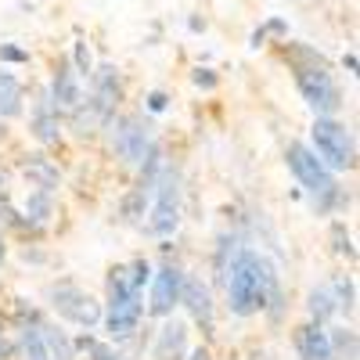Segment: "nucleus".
<instances>
[{
  "instance_id": "1",
  "label": "nucleus",
  "mask_w": 360,
  "mask_h": 360,
  "mask_svg": "<svg viewBox=\"0 0 360 360\" xmlns=\"http://www.w3.org/2000/svg\"><path fill=\"white\" fill-rule=\"evenodd\" d=\"M281 285L278 270L270 266V259L252 249V245H242L234 252L227 274H224V292H227V310L231 317L238 321H249L256 314L266 310V299Z\"/></svg>"
},
{
  "instance_id": "2",
  "label": "nucleus",
  "mask_w": 360,
  "mask_h": 360,
  "mask_svg": "<svg viewBox=\"0 0 360 360\" xmlns=\"http://www.w3.org/2000/svg\"><path fill=\"white\" fill-rule=\"evenodd\" d=\"M281 58L292 69V79L299 86L303 101L314 108V115H339L342 108V86L335 83V72L328 65V58L299 40H281Z\"/></svg>"
},
{
  "instance_id": "3",
  "label": "nucleus",
  "mask_w": 360,
  "mask_h": 360,
  "mask_svg": "<svg viewBox=\"0 0 360 360\" xmlns=\"http://www.w3.org/2000/svg\"><path fill=\"white\" fill-rule=\"evenodd\" d=\"M101 134L108 141V152L127 169H137V162L152 152V144H159L155 123L144 112H115Z\"/></svg>"
},
{
  "instance_id": "4",
  "label": "nucleus",
  "mask_w": 360,
  "mask_h": 360,
  "mask_svg": "<svg viewBox=\"0 0 360 360\" xmlns=\"http://www.w3.org/2000/svg\"><path fill=\"white\" fill-rule=\"evenodd\" d=\"M180 217H184V173H180L176 162H166L159 184L152 191V205H148V220L141 224L152 238L166 242V238L176 234Z\"/></svg>"
},
{
  "instance_id": "5",
  "label": "nucleus",
  "mask_w": 360,
  "mask_h": 360,
  "mask_svg": "<svg viewBox=\"0 0 360 360\" xmlns=\"http://www.w3.org/2000/svg\"><path fill=\"white\" fill-rule=\"evenodd\" d=\"M310 152L332 173H353L356 169V137L335 115H314Z\"/></svg>"
},
{
  "instance_id": "6",
  "label": "nucleus",
  "mask_w": 360,
  "mask_h": 360,
  "mask_svg": "<svg viewBox=\"0 0 360 360\" xmlns=\"http://www.w3.org/2000/svg\"><path fill=\"white\" fill-rule=\"evenodd\" d=\"M47 307H51V314L58 321H69V324L83 328V332H90V328L101 324V303L86 288H79L76 281H69V278L54 281L47 288Z\"/></svg>"
},
{
  "instance_id": "7",
  "label": "nucleus",
  "mask_w": 360,
  "mask_h": 360,
  "mask_svg": "<svg viewBox=\"0 0 360 360\" xmlns=\"http://www.w3.org/2000/svg\"><path fill=\"white\" fill-rule=\"evenodd\" d=\"M285 162H288L292 176L299 180V188H303L310 198H317V195H324V191H332V188L339 184L335 173L310 152V144H307V141H288V148H285Z\"/></svg>"
},
{
  "instance_id": "8",
  "label": "nucleus",
  "mask_w": 360,
  "mask_h": 360,
  "mask_svg": "<svg viewBox=\"0 0 360 360\" xmlns=\"http://www.w3.org/2000/svg\"><path fill=\"white\" fill-rule=\"evenodd\" d=\"M180 285H184V266L166 259L159 266H152V281H148V317L152 321H166L173 317V310L180 307Z\"/></svg>"
},
{
  "instance_id": "9",
  "label": "nucleus",
  "mask_w": 360,
  "mask_h": 360,
  "mask_svg": "<svg viewBox=\"0 0 360 360\" xmlns=\"http://www.w3.org/2000/svg\"><path fill=\"white\" fill-rule=\"evenodd\" d=\"M180 307L188 310L191 324L202 332L205 346L217 339V303H213V288H209V281H202L198 274H188V270H184V285H180Z\"/></svg>"
},
{
  "instance_id": "10",
  "label": "nucleus",
  "mask_w": 360,
  "mask_h": 360,
  "mask_svg": "<svg viewBox=\"0 0 360 360\" xmlns=\"http://www.w3.org/2000/svg\"><path fill=\"white\" fill-rule=\"evenodd\" d=\"M83 98L90 101V108L98 112L101 130H105L108 119L123 108V76H119V69L112 62L94 65V72H90V79H86V94Z\"/></svg>"
},
{
  "instance_id": "11",
  "label": "nucleus",
  "mask_w": 360,
  "mask_h": 360,
  "mask_svg": "<svg viewBox=\"0 0 360 360\" xmlns=\"http://www.w3.org/2000/svg\"><path fill=\"white\" fill-rule=\"evenodd\" d=\"M29 134H33V141L40 148H58V144H62V137H65L62 112L54 108L47 86L37 90V101H33V108H29Z\"/></svg>"
},
{
  "instance_id": "12",
  "label": "nucleus",
  "mask_w": 360,
  "mask_h": 360,
  "mask_svg": "<svg viewBox=\"0 0 360 360\" xmlns=\"http://www.w3.org/2000/svg\"><path fill=\"white\" fill-rule=\"evenodd\" d=\"M47 94H51V101H54V108L58 112H72L79 101H83V86H79V76H76V69H72V62L69 58H58L54 62V72H51V86H47Z\"/></svg>"
},
{
  "instance_id": "13",
  "label": "nucleus",
  "mask_w": 360,
  "mask_h": 360,
  "mask_svg": "<svg viewBox=\"0 0 360 360\" xmlns=\"http://www.w3.org/2000/svg\"><path fill=\"white\" fill-rule=\"evenodd\" d=\"M18 169L29 180V188H37V191L58 195V188H62V169H58V162L47 152H25L18 159Z\"/></svg>"
},
{
  "instance_id": "14",
  "label": "nucleus",
  "mask_w": 360,
  "mask_h": 360,
  "mask_svg": "<svg viewBox=\"0 0 360 360\" xmlns=\"http://www.w3.org/2000/svg\"><path fill=\"white\" fill-rule=\"evenodd\" d=\"M188 349H191L188 324L180 317H166L162 328L155 332V339H152V360H184Z\"/></svg>"
},
{
  "instance_id": "15",
  "label": "nucleus",
  "mask_w": 360,
  "mask_h": 360,
  "mask_svg": "<svg viewBox=\"0 0 360 360\" xmlns=\"http://www.w3.org/2000/svg\"><path fill=\"white\" fill-rule=\"evenodd\" d=\"M292 349L299 360H335L332 356V342H328V328L303 321L292 328Z\"/></svg>"
},
{
  "instance_id": "16",
  "label": "nucleus",
  "mask_w": 360,
  "mask_h": 360,
  "mask_svg": "<svg viewBox=\"0 0 360 360\" xmlns=\"http://www.w3.org/2000/svg\"><path fill=\"white\" fill-rule=\"evenodd\" d=\"M40 324H44V314L33 317V321L11 324V328H15V342H18V356H22V360H51V356H47V346H44V335H40Z\"/></svg>"
},
{
  "instance_id": "17",
  "label": "nucleus",
  "mask_w": 360,
  "mask_h": 360,
  "mask_svg": "<svg viewBox=\"0 0 360 360\" xmlns=\"http://www.w3.org/2000/svg\"><path fill=\"white\" fill-rule=\"evenodd\" d=\"M62 127H69L76 141H94V137L101 134V119H98V112H94V108H90V101L83 98L72 112H65V115H62Z\"/></svg>"
},
{
  "instance_id": "18",
  "label": "nucleus",
  "mask_w": 360,
  "mask_h": 360,
  "mask_svg": "<svg viewBox=\"0 0 360 360\" xmlns=\"http://www.w3.org/2000/svg\"><path fill=\"white\" fill-rule=\"evenodd\" d=\"M18 213L29 220V224H33L37 231H44L54 217H58V202H54V195L51 191H29L25 195V202H22V209H18Z\"/></svg>"
},
{
  "instance_id": "19",
  "label": "nucleus",
  "mask_w": 360,
  "mask_h": 360,
  "mask_svg": "<svg viewBox=\"0 0 360 360\" xmlns=\"http://www.w3.org/2000/svg\"><path fill=\"white\" fill-rule=\"evenodd\" d=\"M22 108H25V86H22V79L15 76V72H8V69H0V119H18L22 115Z\"/></svg>"
},
{
  "instance_id": "20",
  "label": "nucleus",
  "mask_w": 360,
  "mask_h": 360,
  "mask_svg": "<svg viewBox=\"0 0 360 360\" xmlns=\"http://www.w3.org/2000/svg\"><path fill=\"white\" fill-rule=\"evenodd\" d=\"M332 317H339V307H335L332 288H328V281H324V285H314V288L307 292V321L328 328V324H332Z\"/></svg>"
},
{
  "instance_id": "21",
  "label": "nucleus",
  "mask_w": 360,
  "mask_h": 360,
  "mask_svg": "<svg viewBox=\"0 0 360 360\" xmlns=\"http://www.w3.org/2000/svg\"><path fill=\"white\" fill-rule=\"evenodd\" d=\"M40 335H44V346H47V356H51V360H76V356H79L76 346H72V335L65 332L62 324H54V321L44 317Z\"/></svg>"
},
{
  "instance_id": "22",
  "label": "nucleus",
  "mask_w": 360,
  "mask_h": 360,
  "mask_svg": "<svg viewBox=\"0 0 360 360\" xmlns=\"http://www.w3.org/2000/svg\"><path fill=\"white\" fill-rule=\"evenodd\" d=\"M148 205H152V198H148L144 191H137V188L123 191V198H119V224H127V227L144 224V217H148Z\"/></svg>"
},
{
  "instance_id": "23",
  "label": "nucleus",
  "mask_w": 360,
  "mask_h": 360,
  "mask_svg": "<svg viewBox=\"0 0 360 360\" xmlns=\"http://www.w3.org/2000/svg\"><path fill=\"white\" fill-rule=\"evenodd\" d=\"M328 342H332V356L335 360H356L360 356V339H356V328L353 324L328 328Z\"/></svg>"
},
{
  "instance_id": "24",
  "label": "nucleus",
  "mask_w": 360,
  "mask_h": 360,
  "mask_svg": "<svg viewBox=\"0 0 360 360\" xmlns=\"http://www.w3.org/2000/svg\"><path fill=\"white\" fill-rule=\"evenodd\" d=\"M328 288H332V295H335L339 314H346L353 321V314H356V285H353V278L349 274H332L328 278Z\"/></svg>"
},
{
  "instance_id": "25",
  "label": "nucleus",
  "mask_w": 360,
  "mask_h": 360,
  "mask_svg": "<svg viewBox=\"0 0 360 360\" xmlns=\"http://www.w3.org/2000/svg\"><path fill=\"white\" fill-rule=\"evenodd\" d=\"M238 249H242V238H238L234 231H224L217 238V249H213V274H217V281H224V274H227V266H231Z\"/></svg>"
},
{
  "instance_id": "26",
  "label": "nucleus",
  "mask_w": 360,
  "mask_h": 360,
  "mask_svg": "<svg viewBox=\"0 0 360 360\" xmlns=\"http://www.w3.org/2000/svg\"><path fill=\"white\" fill-rule=\"evenodd\" d=\"M328 242H332V252L346 263H356V245H353V231L346 227V220H332L328 227Z\"/></svg>"
},
{
  "instance_id": "27",
  "label": "nucleus",
  "mask_w": 360,
  "mask_h": 360,
  "mask_svg": "<svg viewBox=\"0 0 360 360\" xmlns=\"http://www.w3.org/2000/svg\"><path fill=\"white\" fill-rule=\"evenodd\" d=\"M349 205V195L335 184L332 191H324V195H317V198H310V209H314V217H335V213H342V209Z\"/></svg>"
},
{
  "instance_id": "28",
  "label": "nucleus",
  "mask_w": 360,
  "mask_h": 360,
  "mask_svg": "<svg viewBox=\"0 0 360 360\" xmlns=\"http://www.w3.org/2000/svg\"><path fill=\"white\" fill-rule=\"evenodd\" d=\"M72 69H76V76L79 79H90V72H94V54H90V47H86V40H76L72 44Z\"/></svg>"
},
{
  "instance_id": "29",
  "label": "nucleus",
  "mask_w": 360,
  "mask_h": 360,
  "mask_svg": "<svg viewBox=\"0 0 360 360\" xmlns=\"http://www.w3.org/2000/svg\"><path fill=\"white\" fill-rule=\"evenodd\" d=\"M127 270H130V281H134V288H137V292H144V288H148V281H152V259L134 256V259L127 263Z\"/></svg>"
},
{
  "instance_id": "30",
  "label": "nucleus",
  "mask_w": 360,
  "mask_h": 360,
  "mask_svg": "<svg viewBox=\"0 0 360 360\" xmlns=\"http://www.w3.org/2000/svg\"><path fill=\"white\" fill-rule=\"evenodd\" d=\"M86 356H90V360H130L123 349H119V346H112L108 339H98L94 346L86 349Z\"/></svg>"
},
{
  "instance_id": "31",
  "label": "nucleus",
  "mask_w": 360,
  "mask_h": 360,
  "mask_svg": "<svg viewBox=\"0 0 360 360\" xmlns=\"http://www.w3.org/2000/svg\"><path fill=\"white\" fill-rule=\"evenodd\" d=\"M0 62L4 65H29L33 58H29V51L18 47V44H0Z\"/></svg>"
},
{
  "instance_id": "32",
  "label": "nucleus",
  "mask_w": 360,
  "mask_h": 360,
  "mask_svg": "<svg viewBox=\"0 0 360 360\" xmlns=\"http://www.w3.org/2000/svg\"><path fill=\"white\" fill-rule=\"evenodd\" d=\"M169 108V94L166 90H148L144 94V115H162Z\"/></svg>"
},
{
  "instance_id": "33",
  "label": "nucleus",
  "mask_w": 360,
  "mask_h": 360,
  "mask_svg": "<svg viewBox=\"0 0 360 360\" xmlns=\"http://www.w3.org/2000/svg\"><path fill=\"white\" fill-rule=\"evenodd\" d=\"M191 83L198 86V90H217V83H220V76L209 69V65H198L195 72H191Z\"/></svg>"
},
{
  "instance_id": "34",
  "label": "nucleus",
  "mask_w": 360,
  "mask_h": 360,
  "mask_svg": "<svg viewBox=\"0 0 360 360\" xmlns=\"http://www.w3.org/2000/svg\"><path fill=\"white\" fill-rule=\"evenodd\" d=\"M8 317L0 314V360H11L15 356V342H11V332H8Z\"/></svg>"
},
{
  "instance_id": "35",
  "label": "nucleus",
  "mask_w": 360,
  "mask_h": 360,
  "mask_svg": "<svg viewBox=\"0 0 360 360\" xmlns=\"http://www.w3.org/2000/svg\"><path fill=\"white\" fill-rule=\"evenodd\" d=\"M263 29H266V37L274 33L278 40H288V22H285V18H278V15H274V18H266V22H263Z\"/></svg>"
},
{
  "instance_id": "36",
  "label": "nucleus",
  "mask_w": 360,
  "mask_h": 360,
  "mask_svg": "<svg viewBox=\"0 0 360 360\" xmlns=\"http://www.w3.org/2000/svg\"><path fill=\"white\" fill-rule=\"evenodd\" d=\"M184 360H213V349H209L205 342H202V346H191Z\"/></svg>"
},
{
  "instance_id": "37",
  "label": "nucleus",
  "mask_w": 360,
  "mask_h": 360,
  "mask_svg": "<svg viewBox=\"0 0 360 360\" xmlns=\"http://www.w3.org/2000/svg\"><path fill=\"white\" fill-rule=\"evenodd\" d=\"M263 44H266V29L259 25V29H252V37H249V47H256V51H259Z\"/></svg>"
},
{
  "instance_id": "38",
  "label": "nucleus",
  "mask_w": 360,
  "mask_h": 360,
  "mask_svg": "<svg viewBox=\"0 0 360 360\" xmlns=\"http://www.w3.org/2000/svg\"><path fill=\"white\" fill-rule=\"evenodd\" d=\"M356 65H360V62H356V54H353V51H349V54H346V58H342V69H346V72H349V76H356Z\"/></svg>"
},
{
  "instance_id": "39",
  "label": "nucleus",
  "mask_w": 360,
  "mask_h": 360,
  "mask_svg": "<svg viewBox=\"0 0 360 360\" xmlns=\"http://www.w3.org/2000/svg\"><path fill=\"white\" fill-rule=\"evenodd\" d=\"M188 29H191V33H205V18H188Z\"/></svg>"
},
{
  "instance_id": "40",
  "label": "nucleus",
  "mask_w": 360,
  "mask_h": 360,
  "mask_svg": "<svg viewBox=\"0 0 360 360\" xmlns=\"http://www.w3.org/2000/svg\"><path fill=\"white\" fill-rule=\"evenodd\" d=\"M4 259H8V242H4V231H0V266H4Z\"/></svg>"
},
{
  "instance_id": "41",
  "label": "nucleus",
  "mask_w": 360,
  "mask_h": 360,
  "mask_svg": "<svg viewBox=\"0 0 360 360\" xmlns=\"http://www.w3.org/2000/svg\"><path fill=\"white\" fill-rule=\"evenodd\" d=\"M8 137V127H4V119H0V141H4Z\"/></svg>"
}]
</instances>
